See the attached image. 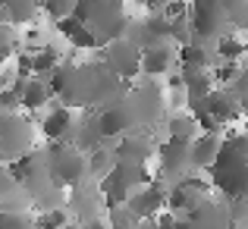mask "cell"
Instances as JSON below:
<instances>
[{
  "label": "cell",
  "mask_w": 248,
  "mask_h": 229,
  "mask_svg": "<svg viewBox=\"0 0 248 229\" xmlns=\"http://www.w3.org/2000/svg\"><path fill=\"white\" fill-rule=\"evenodd\" d=\"M164 91L157 85H126L120 97L104 104L97 110V126H101L104 138H120V135L132 132V129H154L164 116Z\"/></svg>",
  "instance_id": "obj_1"
},
{
  "label": "cell",
  "mask_w": 248,
  "mask_h": 229,
  "mask_svg": "<svg viewBox=\"0 0 248 229\" xmlns=\"http://www.w3.org/2000/svg\"><path fill=\"white\" fill-rule=\"evenodd\" d=\"M126 91L123 78H116L104 63H82V66H73V76H69L66 88L60 91L63 107L73 110H101L104 104H110L113 97H120Z\"/></svg>",
  "instance_id": "obj_2"
},
{
  "label": "cell",
  "mask_w": 248,
  "mask_h": 229,
  "mask_svg": "<svg viewBox=\"0 0 248 229\" xmlns=\"http://www.w3.org/2000/svg\"><path fill=\"white\" fill-rule=\"evenodd\" d=\"M211 185L223 198H245L248 195V138L245 135H226L214 160L207 163Z\"/></svg>",
  "instance_id": "obj_3"
},
{
  "label": "cell",
  "mask_w": 248,
  "mask_h": 229,
  "mask_svg": "<svg viewBox=\"0 0 248 229\" xmlns=\"http://www.w3.org/2000/svg\"><path fill=\"white\" fill-rule=\"evenodd\" d=\"M73 16L94 35L97 47L123 38V31H126V25H129L123 0H76Z\"/></svg>",
  "instance_id": "obj_4"
},
{
  "label": "cell",
  "mask_w": 248,
  "mask_h": 229,
  "mask_svg": "<svg viewBox=\"0 0 248 229\" xmlns=\"http://www.w3.org/2000/svg\"><path fill=\"white\" fill-rule=\"evenodd\" d=\"M44 169L60 188L79 185L85 179V151H79L73 141H50L44 151Z\"/></svg>",
  "instance_id": "obj_5"
},
{
  "label": "cell",
  "mask_w": 248,
  "mask_h": 229,
  "mask_svg": "<svg viewBox=\"0 0 248 229\" xmlns=\"http://www.w3.org/2000/svg\"><path fill=\"white\" fill-rule=\"evenodd\" d=\"M186 16H188V31L195 35V41H214V38L236 31L226 19L220 0H192Z\"/></svg>",
  "instance_id": "obj_6"
},
{
  "label": "cell",
  "mask_w": 248,
  "mask_h": 229,
  "mask_svg": "<svg viewBox=\"0 0 248 229\" xmlns=\"http://www.w3.org/2000/svg\"><path fill=\"white\" fill-rule=\"evenodd\" d=\"M176 229H230V211L226 201H217L211 195H201L192 207L176 214Z\"/></svg>",
  "instance_id": "obj_7"
},
{
  "label": "cell",
  "mask_w": 248,
  "mask_h": 229,
  "mask_svg": "<svg viewBox=\"0 0 248 229\" xmlns=\"http://www.w3.org/2000/svg\"><path fill=\"white\" fill-rule=\"evenodd\" d=\"M35 145V126L22 113H0V160H10Z\"/></svg>",
  "instance_id": "obj_8"
},
{
  "label": "cell",
  "mask_w": 248,
  "mask_h": 229,
  "mask_svg": "<svg viewBox=\"0 0 248 229\" xmlns=\"http://www.w3.org/2000/svg\"><path fill=\"white\" fill-rule=\"evenodd\" d=\"M104 66L110 69L116 78H123V82H129V78L139 76V60H141V50L135 47L132 41H126V38H116V41L104 44Z\"/></svg>",
  "instance_id": "obj_9"
},
{
  "label": "cell",
  "mask_w": 248,
  "mask_h": 229,
  "mask_svg": "<svg viewBox=\"0 0 248 229\" xmlns=\"http://www.w3.org/2000/svg\"><path fill=\"white\" fill-rule=\"evenodd\" d=\"M157 151L151 138V129H132V132L113 138V160H129V163H148V157Z\"/></svg>",
  "instance_id": "obj_10"
},
{
  "label": "cell",
  "mask_w": 248,
  "mask_h": 229,
  "mask_svg": "<svg viewBox=\"0 0 248 229\" xmlns=\"http://www.w3.org/2000/svg\"><path fill=\"white\" fill-rule=\"evenodd\" d=\"M123 38L132 41L139 50L157 47V44L170 41V22L164 16H148V19H141V22H129L126 31H123Z\"/></svg>",
  "instance_id": "obj_11"
},
{
  "label": "cell",
  "mask_w": 248,
  "mask_h": 229,
  "mask_svg": "<svg viewBox=\"0 0 248 229\" xmlns=\"http://www.w3.org/2000/svg\"><path fill=\"white\" fill-rule=\"evenodd\" d=\"M157 157H160V176L164 179H182L192 169V160H188V141H176L167 138L164 145H157Z\"/></svg>",
  "instance_id": "obj_12"
},
{
  "label": "cell",
  "mask_w": 248,
  "mask_h": 229,
  "mask_svg": "<svg viewBox=\"0 0 248 229\" xmlns=\"http://www.w3.org/2000/svg\"><path fill=\"white\" fill-rule=\"evenodd\" d=\"M126 207H129V214H132L135 220L154 217L157 211L167 207V185H164V182H148V185H141V192L129 195Z\"/></svg>",
  "instance_id": "obj_13"
},
{
  "label": "cell",
  "mask_w": 248,
  "mask_h": 229,
  "mask_svg": "<svg viewBox=\"0 0 248 229\" xmlns=\"http://www.w3.org/2000/svg\"><path fill=\"white\" fill-rule=\"evenodd\" d=\"M207 182L198 179V176H182V179L173 182V188H167V211L182 214L186 207H192L201 195H207Z\"/></svg>",
  "instance_id": "obj_14"
},
{
  "label": "cell",
  "mask_w": 248,
  "mask_h": 229,
  "mask_svg": "<svg viewBox=\"0 0 248 229\" xmlns=\"http://www.w3.org/2000/svg\"><path fill=\"white\" fill-rule=\"evenodd\" d=\"M204 110L220 122V126H226V122H232V120L242 116V101L232 97L226 88H211V94L204 97Z\"/></svg>",
  "instance_id": "obj_15"
},
{
  "label": "cell",
  "mask_w": 248,
  "mask_h": 229,
  "mask_svg": "<svg viewBox=\"0 0 248 229\" xmlns=\"http://www.w3.org/2000/svg\"><path fill=\"white\" fill-rule=\"evenodd\" d=\"M31 198L22 188V182H16L6 167H0V211H29Z\"/></svg>",
  "instance_id": "obj_16"
},
{
  "label": "cell",
  "mask_w": 248,
  "mask_h": 229,
  "mask_svg": "<svg viewBox=\"0 0 248 229\" xmlns=\"http://www.w3.org/2000/svg\"><path fill=\"white\" fill-rule=\"evenodd\" d=\"M69 141H73V145L79 148V151H85V154H88L91 148H97V145L104 141L101 126H97V113H94V110H91V113L85 116V120H79V122L73 120V132H69Z\"/></svg>",
  "instance_id": "obj_17"
},
{
  "label": "cell",
  "mask_w": 248,
  "mask_h": 229,
  "mask_svg": "<svg viewBox=\"0 0 248 229\" xmlns=\"http://www.w3.org/2000/svg\"><path fill=\"white\" fill-rule=\"evenodd\" d=\"M13 91L19 97V107H25V110H41L50 101V88L44 82H38V78H19L13 85Z\"/></svg>",
  "instance_id": "obj_18"
},
{
  "label": "cell",
  "mask_w": 248,
  "mask_h": 229,
  "mask_svg": "<svg viewBox=\"0 0 248 229\" xmlns=\"http://www.w3.org/2000/svg\"><path fill=\"white\" fill-rule=\"evenodd\" d=\"M173 47L170 44H157V47H148L141 50V60H139V73H145L148 78L151 76H164L170 66H173Z\"/></svg>",
  "instance_id": "obj_19"
},
{
  "label": "cell",
  "mask_w": 248,
  "mask_h": 229,
  "mask_svg": "<svg viewBox=\"0 0 248 229\" xmlns=\"http://www.w3.org/2000/svg\"><path fill=\"white\" fill-rule=\"evenodd\" d=\"M179 78H182V88H186L188 107H192V104H198V101H204V97L211 94V88H214L211 73H207V69H182Z\"/></svg>",
  "instance_id": "obj_20"
},
{
  "label": "cell",
  "mask_w": 248,
  "mask_h": 229,
  "mask_svg": "<svg viewBox=\"0 0 248 229\" xmlns=\"http://www.w3.org/2000/svg\"><path fill=\"white\" fill-rule=\"evenodd\" d=\"M57 29H60V35L66 38L73 47H82V50H94V47H97L94 35L85 29V25L73 16V13H69V16H63V19H57Z\"/></svg>",
  "instance_id": "obj_21"
},
{
  "label": "cell",
  "mask_w": 248,
  "mask_h": 229,
  "mask_svg": "<svg viewBox=\"0 0 248 229\" xmlns=\"http://www.w3.org/2000/svg\"><path fill=\"white\" fill-rule=\"evenodd\" d=\"M217 148H220V135H207V132L195 135V138L188 141V160H192V167L207 169V163L214 160Z\"/></svg>",
  "instance_id": "obj_22"
},
{
  "label": "cell",
  "mask_w": 248,
  "mask_h": 229,
  "mask_svg": "<svg viewBox=\"0 0 248 229\" xmlns=\"http://www.w3.org/2000/svg\"><path fill=\"white\" fill-rule=\"evenodd\" d=\"M38 13V0H0V22L22 25L31 22Z\"/></svg>",
  "instance_id": "obj_23"
},
{
  "label": "cell",
  "mask_w": 248,
  "mask_h": 229,
  "mask_svg": "<svg viewBox=\"0 0 248 229\" xmlns=\"http://www.w3.org/2000/svg\"><path fill=\"white\" fill-rule=\"evenodd\" d=\"M41 132L47 135V141H69V132H73V110L60 107L54 113H47V120L41 122Z\"/></svg>",
  "instance_id": "obj_24"
},
{
  "label": "cell",
  "mask_w": 248,
  "mask_h": 229,
  "mask_svg": "<svg viewBox=\"0 0 248 229\" xmlns=\"http://www.w3.org/2000/svg\"><path fill=\"white\" fill-rule=\"evenodd\" d=\"M110 176H113V179H120L126 188L148 185V182H151V173H148L145 163H129V160H113V167H110Z\"/></svg>",
  "instance_id": "obj_25"
},
{
  "label": "cell",
  "mask_w": 248,
  "mask_h": 229,
  "mask_svg": "<svg viewBox=\"0 0 248 229\" xmlns=\"http://www.w3.org/2000/svg\"><path fill=\"white\" fill-rule=\"evenodd\" d=\"M179 66L182 69H211L214 63V57H211V50L204 47V44H198V41H188V44H182L179 47Z\"/></svg>",
  "instance_id": "obj_26"
},
{
  "label": "cell",
  "mask_w": 248,
  "mask_h": 229,
  "mask_svg": "<svg viewBox=\"0 0 248 229\" xmlns=\"http://www.w3.org/2000/svg\"><path fill=\"white\" fill-rule=\"evenodd\" d=\"M69 204H73V211L82 217V223H85V226H88L91 220H97V217H94V211H97V192H88L82 182H79V185H73Z\"/></svg>",
  "instance_id": "obj_27"
},
{
  "label": "cell",
  "mask_w": 248,
  "mask_h": 229,
  "mask_svg": "<svg viewBox=\"0 0 248 229\" xmlns=\"http://www.w3.org/2000/svg\"><path fill=\"white\" fill-rule=\"evenodd\" d=\"M97 195H101V204L104 207H120V204H126V198H129V188L123 185L120 179H113V176H101L97 179Z\"/></svg>",
  "instance_id": "obj_28"
},
{
  "label": "cell",
  "mask_w": 248,
  "mask_h": 229,
  "mask_svg": "<svg viewBox=\"0 0 248 229\" xmlns=\"http://www.w3.org/2000/svg\"><path fill=\"white\" fill-rule=\"evenodd\" d=\"M110 167H113V154H110V148L97 145V148H91V151L85 154V176L101 179V176L110 173Z\"/></svg>",
  "instance_id": "obj_29"
},
{
  "label": "cell",
  "mask_w": 248,
  "mask_h": 229,
  "mask_svg": "<svg viewBox=\"0 0 248 229\" xmlns=\"http://www.w3.org/2000/svg\"><path fill=\"white\" fill-rule=\"evenodd\" d=\"M167 129H170V138H176V141H192L198 135V126H195L192 116H173L167 122Z\"/></svg>",
  "instance_id": "obj_30"
},
{
  "label": "cell",
  "mask_w": 248,
  "mask_h": 229,
  "mask_svg": "<svg viewBox=\"0 0 248 229\" xmlns=\"http://www.w3.org/2000/svg\"><path fill=\"white\" fill-rule=\"evenodd\" d=\"M242 54H245V44L239 41V38H232V31H230V35H223V38H217V57H220V60L239 63V60H242Z\"/></svg>",
  "instance_id": "obj_31"
},
{
  "label": "cell",
  "mask_w": 248,
  "mask_h": 229,
  "mask_svg": "<svg viewBox=\"0 0 248 229\" xmlns=\"http://www.w3.org/2000/svg\"><path fill=\"white\" fill-rule=\"evenodd\" d=\"M220 6H223V13H226V19H230V25L232 29H245V22H248V0H220Z\"/></svg>",
  "instance_id": "obj_32"
},
{
  "label": "cell",
  "mask_w": 248,
  "mask_h": 229,
  "mask_svg": "<svg viewBox=\"0 0 248 229\" xmlns=\"http://www.w3.org/2000/svg\"><path fill=\"white\" fill-rule=\"evenodd\" d=\"M0 229H35V217L29 211H0Z\"/></svg>",
  "instance_id": "obj_33"
},
{
  "label": "cell",
  "mask_w": 248,
  "mask_h": 229,
  "mask_svg": "<svg viewBox=\"0 0 248 229\" xmlns=\"http://www.w3.org/2000/svg\"><path fill=\"white\" fill-rule=\"evenodd\" d=\"M29 57H31V73H38V76L50 73V69L57 66V60H60V54H57L54 47H41V50H35V54H29Z\"/></svg>",
  "instance_id": "obj_34"
},
{
  "label": "cell",
  "mask_w": 248,
  "mask_h": 229,
  "mask_svg": "<svg viewBox=\"0 0 248 229\" xmlns=\"http://www.w3.org/2000/svg\"><path fill=\"white\" fill-rule=\"evenodd\" d=\"M66 211L63 207H50V211H44V214H38L35 217V229H63L66 226Z\"/></svg>",
  "instance_id": "obj_35"
},
{
  "label": "cell",
  "mask_w": 248,
  "mask_h": 229,
  "mask_svg": "<svg viewBox=\"0 0 248 229\" xmlns=\"http://www.w3.org/2000/svg\"><path fill=\"white\" fill-rule=\"evenodd\" d=\"M110 211V217H107V229H135L139 226V220L129 214V207L126 204H120V207H107Z\"/></svg>",
  "instance_id": "obj_36"
},
{
  "label": "cell",
  "mask_w": 248,
  "mask_h": 229,
  "mask_svg": "<svg viewBox=\"0 0 248 229\" xmlns=\"http://www.w3.org/2000/svg\"><path fill=\"white\" fill-rule=\"evenodd\" d=\"M47 76H50V85H47V88H50V94H60V91L66 88L69 76H73V63H63V66H54Z\"/></svg>",
  "instance_id": "obj_37"
},
{
  "label": "cell",
  "mask_w": 248,
  "mask_h": 229,
  "mask_svg": "<svg viewBox=\"0 0 248 229\" xmlns=\"http://www.w3.org/2000/svg\"><path fill=\"white\" fill-rule=\"evenodd\" d=\"M73 3L76 0H38V10H47L50 19H63L73 13Z\"/></svg>",
  "instance_id": "obj_38"
},
{
  "label": "cell",
  "mask_w": 248,
  "mask_h": 229,
  "mask_svg": "<svg viewBox=\"0 0 248 229\" xmlns=\"http://www.w3.org/2000/svg\"><path fill=\"white\" fill-rule=\"evenodd\" d=\"M13 50H16V35H13V29L6 22H0V63H3Z\"/></svg>",
  "instance_id": "obj_39"
},
{
  "label": "cell",
  "mask_w": 248,
  "mask_h": 229,
  "mask_svg": "<svg viewBox=\"0 0 248 229\" xmlns=\"http://www.w3.org/2000/svg\"><path fill=\"white\" fill-rule=\"evenodd\" d=\"M186 13H188L186 0H167V6L160 10V16H164L167 22H173V19H186Z\"/></svg>",
  "instance_id": "obj_40"
},
{
  "label": "cell",
  "mask_w": 248,
  "mask_h": 229,
  "mask_svg": "<svg viewBox=\"0 0 248 229\" xmlns=\"http://www.w3.org/2000/svg\"><path fill=\"white\" fill-rule=\"evenodd\" d=\"M154 229H176V214L173 211H157Z\"/></svg>",
  "instance_id": "obj_41"
},
{
  "label": "cell",
  "mask_w": 248,
  "mask_h": 229,
  "mask_svg": "<svg viewBox=\"0 0 248 229\" xmlns=\"http://www.w3.org/2000/svg\"><path fill=\"white\" fill-rule=\"evenodd\" d=\"M141 3H145L148 10H151V16H160V10L167 6V0H141Z\"/></svg>",
  "instance_id": "obj_42"
},
{
  "label": "cell",
  "mask_w": 248,
  "mask_h": 229,
  "mask_svg": "<svg viewBox=\"0 0 248 229\" xmlns=\"http://www.w3.org/2000/svg\"><path fill=\"white\" fill-rule=\"evenodd\" d=\"M16 66H19V76H29V73H31V57H29V54H22Z\"/></svg>",
  "instance_id": "obj_43"
},
{
  "label": "cell",
  "mask_w": 248,
  "mask_h": 229,
  "mask_svg": "<svg viewBox=\"0 0 248 229\" xmlns=\"http://www.w3.org/2000/svg\"><path fill=\"white\" fill-rule=\"evenodd\" d=\"M135 229H154V217H145V220H139V226Z\"/></svg>",
  "instance_id": "obj_44"
},
{
  "label": "cell",
  "mask_w": 248,
  "mask_h": 229,
  "mask_svg": "<svg viewBox=\"0 0 248 229\" xmlns=\"http://www.w3.org/2000/svg\"><path fill=\"white\" fill-rule=\"evenodd\" d=\"M88 229H107V226H104L101 220H91V223H88Z\"/></svg>",
  "instance_id": "obj_45"
}]
</instances>
